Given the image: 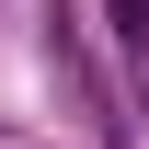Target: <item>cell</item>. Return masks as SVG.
<instances>
[{
    "instance_id": "obj_1",
    "label": "cell",
    "mask_w": 149,
    "mask_h": 149,
    "mask_svg": "<svg viewBox=\"0 0 149 149\" xmlns=\"http://www.w3.org/2000/svg\"><path fill=\"white\" fill-rule=\"evenodd\" d=\"M115 35H126V46H149V0H115Z\"/></svg>"
}]
</instances>
